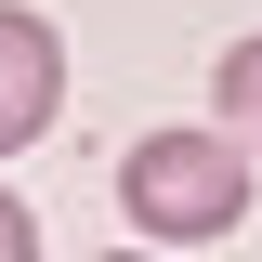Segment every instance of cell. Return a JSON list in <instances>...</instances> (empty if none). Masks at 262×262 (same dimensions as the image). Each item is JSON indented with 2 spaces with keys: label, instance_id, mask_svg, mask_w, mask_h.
Instances as JSON below:
<instances>
[{
  "label": "cell",
  "instance_id": "cell-1",
  "mask_svg": "<svg viewBox=\"0 0 262 262\" xmlns=\"http://www.w3.org/2000/svg\"><path fill=\"white\" fill-rule=\"evenodd\" d=\"M118 210L144 223V249H210V236H236L249 223V144H236L223 118L210 131H144L118 158Z\"/></svg>",
  "mask_w": 262,
  "mask_h": 262
},
{
  "label": "cell",
  "instance_id": "cell-2",
  "mask_svg": "<svg viewBox=\"0 0 262 262\" xmlns=\"http://www.w3.org/2000/svg\"><path fill=\"white\" fill-rule=\"evenodd\" d=\"M53 118H66V39L27 0H0V158H27Z\"/></svg>",
  "mask_w": 262,
  "mask_h": 262
},
{
  "label": "cell",
  "instance_id": "cell-3",
  "mask_svg": "<svg viewBox=\"0 0 262 262\" xmlns=\"http://www.w3.org/2000/svg\"><path fill=\"white\" fill-rule=\"evenodd\" d=\"M210 118H223V131H236V144H249V158H262V27H249V39H236V53H223V66H210Z\"/></svg>",
  "mask_w": 262,
  "mask_h": 262
},
{
  "label": "cell",
  "instance_id": "cell-4",
  "mask_svg": "<svg viewBox=\"0 0 262 262\" xmlns=\"http://www.w3.org/2000/svg\"><path fill=\"white\" fill-rule=\"evenodd\" d=\"M0 262H39V210L27 196H0Z\"/></svg>",
  "mask_w": 262,
  "mask_h": 262
},
{
  "label": "cell",
  "instance_id": "cell-5",
  "mask_svg": "<svg viewBox=\"0 0 262 262\" xmlns=\"http://www.w3.org/2000/svg\"><path fill=\"white\" fill-rule=\"evenodd\" d=\"M105 262H158V249H105Z\"/></svg>",
  "mask_w": 262,
  "mask_h": 262
}]
</instances>
